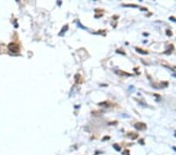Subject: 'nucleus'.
<instances>
[{
    "label": "nucleus",
    "instance_id": "1",
    "mask_svg": "<svg viewBox=\"0 0 176 155\" xmlns=\"http://www.w3.org/2000/svg\"><path fill=\"white\" fill-rule=\"evenodd\" d=\"M8 49L12 53H17L20 52V46L17 43H15V42L9 43V46H8Z\"/></svg>",
    "mask_w": 176,
    "mask_h": 155
},
{
    "label": "nucleus",
    "instance_id": "2",
    "mask_svg": "<svg viewBox=\"0 0 176 155\" xmlns=\"http://www.w3.org/2000/svg\"><path fill=\"white\" fill-rule=\"evenodd\" d=\"M135 127H136V129H139V130H143V129H146V125H145L144 123L139 122L136 124Z\"/></svg>",
    "mask_w": 176,
    "mask_h": 155
},
{
    "label": "nucleus",
    "instance_id": "3",
    "mask_svg": "<svg viewBox=\"0 0 176 155\" xmlns=\"http://www.w3.org/2000/svg\"><path fill=\"white\" fill-rule=\"evenodd\" d=\"M114 146V148H116V149H117V150H118V151H119V150H120V147H118V146H116V144Z\"/></svg>",
    "mask_w": 176,
    "mask_h": 155
}]
</instances>
